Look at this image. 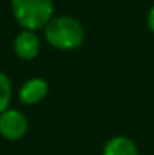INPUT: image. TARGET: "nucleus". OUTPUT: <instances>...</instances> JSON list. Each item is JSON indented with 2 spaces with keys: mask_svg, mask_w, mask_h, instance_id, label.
Listing matches in <instances>:
<instances>
[{
  "mask_svg": "<svg viewBox=\"0 0 154 155\" xmlns=\"http://www.w3.org/2000/svg\"><path fill=\"white\" fill-rule=\"evenodd\" d=\"M12 94H13L12 81H10V78H9V74H7L5 71L0 69V114L10 107Z\"/></svg>",
  "mask_w": 154,
  "mask_h": 155,
  "instance_id": "0eeeda50",
  "label": "nucleus"
},
{
  "mask_svg": "<svg viewBox=\"0 0 154 155\" xmlns=\"http://www.w3.org/2000/svg\"><path fill=\"white\" fill-rule=\"evenodd\" d=\"M50 86L43 78H30L18 89V101L23 106H35L45 101Z\"/></svg>",
  "mask_w": 154,
  "mask_h": 155,
  "instance_id": "39448f33",
  "label": "nucleus"
},
{
  "mask_svg": "<svg viewBox=\"0 0 154 155\" xmlns=\"http://www.w3.org/2000/svg\"><path fill=\"white\" fill-rule=\"evenodd\" d=\"M146 23H148V28L151 30V33H154V5L149 8L148 15H146Z\"/></svg>",
  "mask_w": 154,
  "mask_h": 155,
  "instance_id": "6e6552de",
  "label": "nucleus"
},
{
  "mask_svg": "<svg viewBox=\"0 0 154 155\" xmlns=\"http://www.w3.org/2000/svg\"><path fill=\"white\" fill-rule=\"evenodd\" d=\"M42 51V40L33 30H20L13 38V53L22 61H32Z\"/></svg>",
  "mask_w": 154,
  "mask_h": 155,
  "instance_id": "20e7f679",
  "label": "nucleus"
},
{
  "mask_svg": "<svg viewBox=\"0 0 154 155\" xmlns=\"http://www.w3.org/2000/svg\"><path fill=\"white\" fill-rule=\"evenodd\" d=\"M10 10L22 30H43L55 17L53 0H10Z\"/></svg>",
  "mask_w": 154,
  "mask_h": 155,
  "instance_id": "f03ea898",
  "label": "nucleus"
},
{
  "mask_svg": "<svg viewBox=\"0 0 154 155\" xmlns=\"http://www.w3.org/2000/svg\"><path fill=\"white\" fill-rule=\"evenodd\" d=\"M101 155H139V149L133 139L126 135H115L106 140Z\"/></svg>",
  "mask_w": 154,
  "mask_h": 155,
  "instance_id": "423d86ee",
  "label": "nucleus"
},
{
  "mask_svg": "<svg viewBox=\"0 0 154 155\" xmlns=\"http://www.w3.org/2000/svg\"><path fill=\"white\" fill-rule=\"evenodd\" d=\"M28 127V119L22 110L9 107L0 114V137L9 142L22 140L27 135Z\"/></svg>",
  "mask_w": 154,
  "mask_h": 155,
  "instance_id": "7ed1b4c3",
  "label": "nucleus"
},
{
  "mask_svg": "<svg viewBox=\"0 0 154 155\" xmlns=\"http://www.w3.org/2000/svg\"><path fill=\"white\" fill-rule=\"evenodd\" d=\"M85 27L71 15H56L43 28V38L58 51H73L85 41Z\"/></svg>",
  "mask_w": 154,
  "mask_h": 155,
  "instance_id": "f257e3e1",
  "label": "nucleus"
}]
</instances>
